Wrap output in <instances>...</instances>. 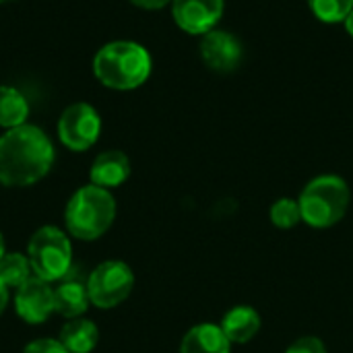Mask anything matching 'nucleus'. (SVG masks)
<instances>
[{"mask_svg":"<svg viewBox=\"0 0 353 353\" xmlns=\"http://www.w3.org/2000/svg\"><path fill=\"white\" fill-rule=\"evenodd\" d=\"M56 159L48 134L33 124L6 130L0 137V184L23 188L43 180Z\"/></svg>","mask_w":353,"mask_h":353,"instance_id":"1","label":"nucleus"},{"mask_svg":"<svg viewBox=\"0 0 353 353\" xmlns=\"http://www.w3.org/2000/svg\"><path fill=\"white\" fill-rule=\"evenodd\" d=\"M151 54L145 46L118 39L101 46L93 58V74L95 79L116 91H132L141 87L151 77Z\"/></svg>","mask_w":353,"mask_h":353,"instance_id":"2","label":"nucleus"},{"mask_svg":"<svg viewBox=\"0 0 353 353\" xmlns=\"http://www.w3.org/2000/svg\"><path fill=\"white\" fill-rule=\"evenodd\" d=\"M116 219V199L110 190L95 184L81 186L68 201L64 223L72 238L93 242L101 238Z\"/></svg>","mask_w":353,"mask_h":353,"instance_id":"3","label":"nucleus"},{"mask_svg":"<svg viewBox=\"0 0 353 353\" xmlns=\"http://www.w3.org/2000/svg\"><path fill=\"white\" fill-rule=\"evenodd\" d=\"M350 201H352V190L341 176L335 174L316 176L304 186L298 199L302 221L314 230H329L345 217L350 209Z\"/></svg>","mask_w":353,"mask_h":353,"instance_id":"4","label":"nucleus"},{"mask_svg":"<svg viewBox=\"0 0 353 353\" xmlns=\"http://www.w3.org/2000/svg\"><path fill=\"white\" fill-rule=\"evenodd\" d=\"M25 254L31 263L33 275L48 283L62 281L72 271V244L60 228H39L29 238Z\"/></svg>","mask_w":353,"mask_h":353,"instance_id":"5","label":"nucleus"},{"mask_svg":"<svg viewBox=\"0 0 353 353\" xmlns=\"http://www.w3.org/2000/svg\"><path fill=\"white\" fill-rule=\"evenodd\" d=\"M134 288V273L122 261H103L87 277V292L93 306L110 310L120 306Z\"/></svg>","mask_w":353,"mask_h":353,"instance_id":"6","label":"nucleus"},{"mask_svg":"<svg viewBox=\"0 0 353 353\" xmlns=\"http://www.w3.org/2000/svg\"><path fill=\"white\" fill-rule=\"evenodd\" d=\"M101 134V118L97 110L85 101L68 105L58 118V139L70 151L91 149Z\"/></svg>","mask_w":353,"mask_h":353,"instance_id":"7","label":"nucleus"},{"mask_svg":"<svg viewBox=\"0 0 353 353\" xmlns=\"http://www.w3.org/2000/svg\"><path fill=\"white\" fill-rule=\"evenodd\" d=\"M199 52H201V60L205 62V66L221 74L234 72L236 68H240L244 60V46L240 37L219 27H215L213 31L201 37Z\"/></svg>","mask_w":353,"mask_h":353,"instance_id":"8","label":"nucleus"},{"mask_svg":"<svg viewBox=\"0 0 353 353\" xmlns=\"http://www.w3.org/2000/svg\"><path fill=\"white\" fill-rule=\"evenodd\" d=\"M225 10V0H172V19L188 35L213 31Z\"/></svg>","mask_w":353,"mask_h":353,"instance_id":"9","label":"nucleus"},{"mask_svg":"<svg viewBox=\"0 0 353 353\" xmlns=\"http://www.w3.org/2000/svg\"><path fill=\"white\" fill-rule=\"evenodd\" d=\"M14 310L19 319L27 325H41L56 312L54 288L31 275L14 294Z\"/></svg>","mask_w":353,"mask_h":353,"instance_id":"10","label":"nucleus"},{"mask_svg":"<svg viewBox=\"0 0 353 353\" xmlns=\"http://www.w3.org/2000/svg\"><path fill=\"white\" fill-rule=\"evenodd\" d=\"M130 176V159L126 157V153L112 149V151H103L99 153L89 170V180L91 184L99 186V188H116L122 186Z\"/></svg>","mask_w":353,"mask_h":353,"instance_id":"11","label":"nucleus"},{"mask_svg":"<svg viewBox=\"0 0 353 353\" xmlns=\"http://www.w3.org/2000/svg\"><path fill=\"white\" fill-rule=\"evenodd\" d=\"M261 325H263L261 314L252 306H234L232 310L225 312L219 327L232 345H244L259 335Z\"/></svg>","mask_w":353,"mask_h":353,"instance_id":"12","label":"nucleus"},{"mask_svg":"<svg viewBox=\"0 0 353 353\" xmlns=\"http://www.w3.org/2000/svg\"><path fill=\"white\" fill-rule=\"evenodd\" d=\"M232 343L219 325L201 323L194 325L182 339L180 353H230Z\"/></svg>","mask_w":353,"mask_h":353,"instance_id":"13","label":"nucleus"},{"mask_svg":"<svg viewBox=\"0 0 353 353\" xmlns=\"http://www.w3.org/2000/svg\"><path fill=\"white\" fill-rule=\"evenodd\" d=\"M54 294H56V312L62 314L68 321L81 319L87 312L89 304H91L89 292H87V281H83L79 277L66 275L58 283Z\"/></svg>","mask_w":353,"mask_h":353,"instance_id":"14","label":"nucleus"},{"mask_svg":"<svg viewBox=\"0 0 353 353\" xmlns=\"http://www.w3.org/2000/svg\"><path fill=\"white\" fill-rule=\"evenodd\" d=\"M60 343L70 353H91L99 343V329L93 321L72 319L62 327Z\"/></svg>","mask_w":353,"mask_h":353,"instance_id":"15","label":"nucleus"},{"mask_svg":"<svg viewBox=\"0 0 353 353\" xmlns=\"http://www.w3.org/2000/svg\"><path fill=\"white\" fill-rule=\"evenodd\" d=\"M29 116V101L27 97L10 87V85H0V128H17L27 124Z\"/></svg>","mask_w":353,"mask_h":353,"instance_id":"16","label":"nucleus"},{"mask_svg":"<svg viewBox=\"0 0 353 353\" xmlns=\"http://www.w3.org/2000/svg\"><path fill=\"white\" fill-rule=\"evenodd\" d=\"M33 269H31V263L27 259V254H21V252H6L2 259H0V281L10 290H19L29 277H31Z\"/></svg>","mask_w":353,"mask_h":353,"instance_id":"17","label":"nucleus"},{"mask_svg":"<svg viewBox=\"0 0 353 353\" xmlns=\"http://www.w3.org/2000/svg\"><path fill=\"white\" fill-rule=\"evenodd\" d=\"M310 12L321 23H343L353 10V0H306Z\"/></svg>","mask_w":353,"mask_h":353,"instance_id":"18","label":"nucleus"},{"mask_svg":"<svg viewBox=\"0 0 353 353\" xmlns=\"http://www.w3.org/2000/svg\"><path fill=\"white\" fill-rule=\"evenodd\" d=\"M271 223L279 230H292L298 223H302V211H300V203L294 199H279L271 205L269 211Z\"/></svg>","mask_w":353,"mask_h":353,"instance_id":"19","label":"nucleus"},{"mask_svg":"<svg viewBox=\"0 0 353 353\" xmlns=\"http://www.w3.org/2000/svg\"><path fill=\"white\" fill-rule=\"evenodd\" d=\"M285 353H329L327 352V345L319 339V337H312V335H308V337H300V339H296Z\"/></svg>","mask_w":353,"mask_h":353,"instance_id":"20","label":"nucleus"},{"mask_svg":"<svg viewBox=\"0 0 353 353\" xmlns=\"http://www.w3.org/2000/svg\"><path fill=\"white\" fill-rule=\"evenodd\" d=\"M23 353H70V352L60 343V339H37V341H31L29 345H25Z\"/></svg>","mask_w":353,"mask_h":353,"instance_id":"21","label":"nucleus"},{"mask_svg":"<svg viewBox=\"0 0 353 353\" xmlns=\"http://www.w3.org/2000/svg\"><path fill=\"white\" fill-rule=\"evenodd\" d=\"M128 2H132L134 6L145 8V10H159V8L172 4V0H128Z\"/></svg>","mask_w":353,"mask_h":353,"instance_id":"22","label":"nucleus"},{"mask_svg":"<svg viewBox=\"0 0 353 353\" xmlns=\"http://www.w3.org/2000/svg\"><path fill=\"white\" fill-rule=\"evenodd\" d=\"M6 304H8V288L0 281V314L4 312Z\"/></svg>","mask_w":353,"mask_h":353,"instance_id":"23","label":"nucleus"},{"mask_svg":"<svg viewBox=\"0 0 353 353\" xmlns=\"http://www.w3.org/2000/svg\"><path fill=\"white\" fill-rule=\"evenodd\" d=\"M343 25H345V31H347V35L353 37V10L347 14V19L343 21Z\"/></svg>","mask_w":353,"mask_h":353,"instance_id":"24","label":"nucleus"},{"mask_svg":"<svg viewBox=\"0 0 353 353\" xmlns=\"http://www.w3.org/2000/svg\"><path fill=\"white\" fill-rule=\"evenodd\" d=\"M6 254V248H4V238H2V232H0V259Z\"/></svg>","mask_w":353,"mask_h":353,"instance_id":"25","label":"nucleus"},{"mask_svg":"<svg viewBox=\"0 0 353 353\" xmlns=\"http://www.w3.org/2000/svg\"><path fill=\"white\" fill-rule=\"evenodd\" d=\"M6 2H12V0H0V4H6Z\"/></svg>","mask_w":353,"mask_h":353,"instance_id":"26","label":"nucleus"}]
</instances>
